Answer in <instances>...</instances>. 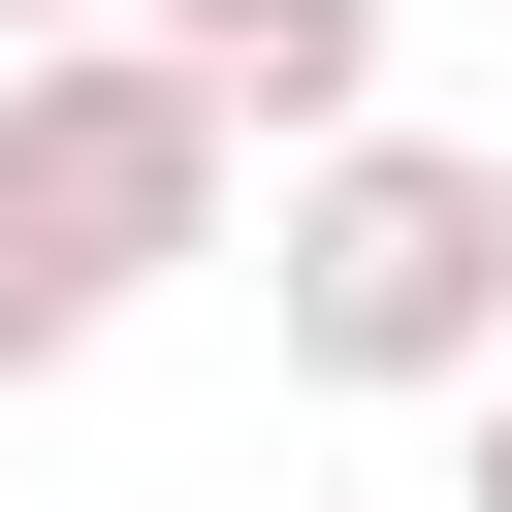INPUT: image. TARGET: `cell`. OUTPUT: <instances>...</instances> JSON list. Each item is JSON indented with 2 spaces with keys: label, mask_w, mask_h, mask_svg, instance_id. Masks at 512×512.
Here are the masks:
<instances>
[{
  "label": "cell",
  "mask_w": 512,
  "mask_h": 512,
  "mask_svg": "<svg viewBox=\"0 0 512 512\" xmlns=\"http://www.w3.org/2000/svg\"><path fill=\"white\" fill-rule=\"evenodd\" d=\"M256 288H288V384H480L512 352V160L480 128H352V160H288Z\"/></svg>",
  "instance_id": "cell-1"
},
{
  "label": "cell",
  "mask_w": 512,
  "mask_h": 512,
  "mask_svg": "<svg viewBox=\"0 0 512 512\" xmlns=\"http://www.w3.org/2000/svg\"><path fill=\"white\" fill-rule=\"evenodd\" d=\"M224 224V128L128 64V32H64V64H0V384H64L160 256Z\"/></svg>",
  "instance_id": "cell-2"
},
{
  "label": "cell",
  "mask_w": 512,
  "mask_h": 512,
  "mask_svg": "<svg viewBox=\"0 0 512 512\" xmlns=\"http://www.w3.org/2000/svg\"><path fill=\"white\" fill-rule=\"evenodd\" d=\"M128 64H160L224 160H352V128H384V0H128Z\"/></svg>",
  "instance_id": "cell-3"
},
{
  "label": "cell",
  "mask_w": 512,
  "mask_h": 512,
  "mask_svg": "<svg viewBox=\"0 0 512 512\" xmlns=\"http://www.w3.org/2000/svg\"><path fill=\"white\" fill-rule=\"evenodd\" d=\"M448 416H480V448H448V512H512V352H480V384H448Z\"/></svg>",
  "instance_id": "cell-4"
},
{
  "label": "cell",
  "mask_w": 512,
  "mask_h": 512,
  "mask_svg": "<svg viewBox=\"0 0 512 512\" xmlns=\"http://www.w3.org/2000/svg\"><path fill=\"white\" fill-rule=\"evenodd\" d=\"M64 32H128V0H0V64H64Z\"/></svg>",
  "instance_id": "cell-5"
}]
</instances>
